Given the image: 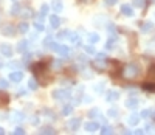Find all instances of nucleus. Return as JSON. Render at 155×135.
Wrapping results in <instances>:
<instances>
[{
  "instance_id": "obj_1",
  "label": "nucleus",
  "mask_w": 155,
  "mask_h": 135,
  "mask_svg": "<svg viewBox=\"0 0 155 135\" xmlns=\"http://www.w3.org/2000/svg\"><path fill=\"white\" fill-rule=\"evenodd\" d=\"M47 64L45 62H37L33 65V72H34V75L37 76L39 79V82L42 84V85H47L51 81V78H48V75H47Z\"/></svg>"
},
{
  "instance_id": "obj_2",
  "label": "nucleus",
  "mask_w": 155,
  "mask_h": 135,
  "mask_svg": "<svg viewBox=\"0 0 155 135\" xmlns=\"http://www.w3.org/2000/svg\"><path fill=\"white\" fill-rule=\"evenodd\" d=\"M138 73H140V69L135 65V64H127L124 69H121V76L127 81H132V79H137L138 78Z\"/></svg>"
},
{
  "instance_id": "obj_3",
  "label": "nucleus",
  "mask_w": 155,
  "mask_h": 135,
  "mask_svg": "<svg viewBox=\"0 0 155 135\" xmlns=\"http://www.w3.org/2000/svg\"><path fill=\"white\" fill-rule=\"evenodd\" d=\"M92 65H93V69H95L96 72L103 73V72H106V70L110 67V61H106V59H98V58H96V61H95V62H93Z\"/></svg>"
},
{
  "instance_id": "obj_4",
  "label": "nucleus",
  "mask_w": 155,
  "mask_h": 135,
  "mask_svg": "<svg viewBox=\"0 0 155 135\" xmlns=\"http://www.w3.org/2000/svg\"><path fill=\"white\" fill-rule=\"evenodd\" d=\"M53 96H55L57 101H65V99L70 98V90H67V89L55 90V92H53Z\"/></svg>"
},
{
  "instance_id": "obj_5",
  "label": "nucleus",
  "mask_w": 155,
  "mask_h": 135,
  "mask_svg": "<svg viewBox=\"0 0 155 135\" xmlns=\"http://www.w3.org/2000/svg\"><path fill=\"white\" fill-rule=\"evenodd\" d=\"M0 31H2L5 36H14L16 34V28H14V25H11V23H5L2 28H0Z\"/></svg>"
},
{
  "instance_id": "obj_6",
  "label": "nucleus",
  "mask_w": 155,
  "mask_h": 135,
  "mask_svg": "<svg viewBox=\"0 0 155 135\" xmlns=\"http://www.w3.org/2000/svg\"><path fill=\"white\" fill-rule=\"evenodd\" d=\"M9 79L12 81V82H20V81L23 79V73L20 72V70L11 72V73H9Z\"/></svg>"
},
{
  "instance_id": "obj_7",
  "label": "nucleus",
  "mask_w": 155,
  "mask_h": 135,
  "mask_svg": "<svg viewBox=\"0 0 155 135\" xmlns=\"http://www.w3.org/2000/svg\"><path fill=\"white\" fill-rule=\"evenodd\" d=\"M56 51H57L62 58H68V56H70V48H68L67 45H59V44H57Z\"/></svg>"
},
{
  "instance_id": "obj_8",
  "label": "nucleus",
  "mask_w": 155,
  "mask_h": 135,
  "mask_svg": "<svg viewBox=\"0 0 155 135\" xmlns=\"http://www.w3.org/2000/svg\"><path fill=\"white\" fill-rule=\"evenodd\" d=\"M0 51H2V55L3 56H12V47L9 44H2L0 45Z\"/></svg>"
},
{
  "instance_id": "obj_9",
  "label": "nucleus",
  "mask_w": 155,
  "mask_h": 135,
  "mask_svg": "<svg viewBox=\"0 0 155 135\" xmlns=\"http://www.w3.org/2000/svg\"><path fill=\"white\" fill-rule=\"evenodd\" d=\"M118 72H121V65L118 61H110V75H118Z\"/></svg>"
},
{
  "instance_id": "obj_10",
  "label": "nucleus",
  "mask_w": 155,
  "mask_h": 135,
  "mask_svg": "<svg viewBox=\"0 0 155 135\" xmlns=\"http://www.w3.org/2000/svg\"><path fill=\"white\" fill-rule=\"evenodd\" d=\"M85 131H89V132H95L99 129V123H96V121H89V123H85Z\"/></svg>"
},
{
  "instance_id": "obj_11",
  "label": "nucleus",
  "mask_w": 155,
  "mask_h": 135,
  "mask_svg": "<svg viewBox=\"0 0 155 135\" xmlns=\"http://www.w3.org/2000/svg\"><path fill=\"white\" fill-rule=\"evenodd\" d=\"M20 16L25 17V19H28V17H33V16H34V11H33L30 6H26V8H22V9H20Z\"/></svg>"
},
{
  "instance_id": "obj_12",
  "label": "nucleus",
  "mask_w": 155,
  "mask_h": 135,
  "mask_svg": "<svg viewBox=\"0 0 155 135\" xmlns=\"http://www.w3.org/2000/svg\"><path fill=\"white\" fill-rule=\"evenodd\" d=\"M79 124H81V120L79 118H73V120L68 121V129L70 131H76L79 127Z\"/></svg>"
},
{
  "instance_id": "obj_13",
  "label": "nucleus",
  "mask_w": 155,
  "mask_h": 135,
  "mask_svg": "<svg viewBox=\"0 0 155 135\" xmlns=\"http://www.w3.org/2000/svg\"><path fill=\"white\" fill-rule=\"evenodd\" d=\"M50 25H51V28H59V25H60V19L57 16H50Z\"/></svg>"
},
{
  "instance_id": "obj_14",
  "label": "nucleus",
  "mask_w": 155,
  "mask_h": 135,
  "mask_svg": "<svg viewBox=\"0 0 155 135\" xmlns=\"http://www.w3.org/2000/svg\"><path fill=\"white\" fill-rule=\"evenodd\" d=\"M121 12H123L124 16H133V9L130 5H123L121 6Z\"/></svg>"
},
{
  "instance_id": "obj_15",
  "label": "nucleus",
  "mask_w": 155,
  "mask_h": 135,
  "mask_svg": "<svg viewBox=\"0 0 155 135\" xmlns=\"http://www.w3.org/2000/svg\"><path fill=\"white\" fill-rule=\"evenodd\" d=\"M87 40H89V44H96L99 40V34H96V33H89V34H87Z\"/></svg>"
},
{
  "instance_id": "obj_16",
  "label": "nucleus",
  "mask_w": 155,
  "mask_h": 135,
  "mask_svg": "<svg viewBox=\"0 0 155 135\" xmlns=\"http://www.w3.org/2000/svg\"><path fill=\"white\" fill-rule=\"evenodd\" d=\"M141 87H143V90H146V92L155 93V82H154V81H152V82H144Z\"/></svg>"
},
{
  "instance_id": "obj_17",
  "label": "nucleus",
  "mask_w": 155,
  "mask_h": 135,
  "mask_svg": "<svg viewBox=\"0 0 155 135\" xmlns=\"http://www.w3.org/2000/svg\"><path fill=\"white\" fill-rule=\"evenodd\" d=\"M138 106V99L137 98H129L126 101V107H129V109H135Z\"/></svg>"
},
{
  "instance_id": "obj_18",
  "label": "nucleus",
  "mask_w": 155,
  "mask_h": 135,
  "mask_svg": "<svg viewBox=\"0 0 155 135\" xmlns=\"http://www.w3.org/2000/svg\"><path fill=\"white\" fill-rule=\"evenodd\" d=\"M26 48H28V42H26V40H20V42L17 44V51L25 53V51H26Z\"/></svg>"
},
{
  "instance_id": "obj_19",
  "label": "nucleus",
  "mask_w": 155,
  "mask_h": 135,
  "mask_svg": "<svg viewBox=\"0 0 155 135\" xmlns=\"http://www.w3.org/2000/svg\"><path fill=\"white\" fill-rule=\"evenodd\" d=\"M140 118H141V115L133 113V115H130V118H129V124H130V126H137V124L140 123Z\"/></svg>"
},
{
  "instance_id": "obj_20",
  "label": "nucleus",
  "mask_w": 155,
  "mask_h": 135,
  "mask_svg": "<svg viewBox=\"0 0 155 135\" xmlns=\"http://www.w3.org/2000/svg\"><path fill=\"white\" fill-rule=\"evenodd\" d=\"M147 78H149V81H154L155 82V64H152L149 67V70H147Z\"/></svg>"
},
{
  "instance_id": "obj_21",
  "label": "nucleus",
  "mask_w": 155,
  "mask_h": 135,
  "mask_svg": "<svg viewBox=\"0 0 155 135\" xmlns=\"http://www.w3.org/2000/svg\"><path fill=\"white\" fill-rule=\"evenodd\" d=\"M106 98H107V101H110V103H112V101H116L119 98V93L118 92H109Z\"/></svg>"
},
{
  "instance_id": "obj_22",
  "label": "nucleus",
  "mask_w": 155,
  "mask_h": 135,
  "mask_svg": "<svg viewBox=\"0 0 155 135\" xmlns=\"http://www.w3.org/2000/svg\"><path fill=\"white\" fill-rule=\"evenodd\" d=\"M19 33H22V34H25V33H28V30H30V25L28 23H26V22H22V23H20L19 25Z\"/></svg>"
},
{
  "instance_id": "obj_23",
  "label": "nucleus",
  "mask_w": 155,
  "mask_h": 135,
  "mask_svg": "<svg viewBox=\"0 0 155 135\" xmlns=\"http://www.w3.org/2000/svg\"><path fill=\"white\" fill-rule=\"evenodd\" d=\"M0 103L2 104H8L9 103V95L6 92H0Z\"/></svg>"
},
{
  "instance_id": "obj_24",
  "label": "nucleus",
  "mask_w": 155,
  "mask_h": 135,
  "mask_svg": "<svg viewBox=\"0 0 155 135\" xmlns=\"http://www.w3.org/2000/svg\"><path fill=\"white\" fill-rule=\"evenodd\" d=\"M68 39L71 40L75 45H79L81 44V39H79V36L76 34V33H70V36H68Z\"/></svg>"
},
{
  "instance_id": "obj_25",
  "label": "nucleus",
  "mask_w": 155,
  "mask_h": 135,
  "mask_svg": "<svg viewBox=\"0 0 155 135\" xmlns=\"http://www.w3.org/2000/svg\"><path fill=\"white\" fill-rule=\"evenodd\" d=\"M20 9H22V8H20V5L14 3V5H12V8H11V14L12 16H20Z\"/></svg>"
},
{
  "instance_id": "obj_26",
  "label": "nucleus",
  "mask_w": 155,
  "mask_h": 135,
  "mask_svg": "<svg viewBox=\"0 0 155 135\" xmlns=\"http://www.w3.org/2000/svg\"><path fill=\"white\" fill-rule=\"evenodd\" d=\"M152 30V23L151 22H141V31L143 33H147Z\"/></svg>"
},
{
  "instance_id": "obj_27",
  "label": "nucleus",
  "mask_w": 155,
  "mask_h": 135,
  "mask_svg": "<svg viewBox=\"0 0 155 135\" xmlns=\"http://www.w3.org/2000/svg\"><path fill=\"white\" fill-rule=\"evenodd\" d=\"M68 36H70V31H67V30L59 31V33H57V39H67Z\"/></svg>"
},
{
  "instance_id": "obj_28",
  "label": "nucleus",
  "mask_w": 155,
  "mask_h": 135,
  "mask_svg": "<svg viewBox=\"0 0 155 135\" xmlns=\"http://www.w3.org/2000/svg\"><path fill=\"white\" fill-rule=\"evenodd\" d=\"M73 112V106H64V109H62V115H70V113Z\"/></svg>"
},
{
  "instance_id": "obj_29",
  "label": "nucleus",
  "mask_w": 155,
  "mask_h": 135,
  "mask_svg": "<svg viewBox=\"0 0 155 135\" xmlns=\"http://www.w3.org/2000/svg\"><path fill=\"white\" fill-rule=\"evenodd\" d=\"M28 87H30L31 90H36L37 89V81L36 79H30L28 81Z\"/></svg>"
},
{
  "instance_id": "obj_30",
  "label": "nucleus",
  "mask_w": 155,
  "mask_h": 135,
  "mask_svg": "<svg viewBox=\"0 0 155 135\" xmlns=\"http://www.w3.org/2000/svg\"><path fill=\"white\" fill-rule=\"evenodd\" d=\"M53 44V37L51 36H48V37H45V40H44V45H45V48H50V45Z\"/></svg>"
},
{
  "instance_id": "obj_31",
  "label": "nucleus",
  "mask_w": 155,
  "mask_h": 135,
  "mask_svg": "<svg viewBox=\"0 0 155 135\" xmlns=\"http://www.w3.org/2000/svg\"><path fill=\"white\" fill-rule=\"evenodd\" d=\"M112 132H113V129H112V127H109V126L101 127V134H104V135H107V134H112Z\"/></svg>"
},
{
  "instance_id": "obj_32",
  "label": "nucleus",
  "mask_w": 155,
  "mask_h": 135,
  "mask_svg": "<svg viewBox=\"0 0 155 135\" xmlns=\"http://www.w3.org/2000/svg\"><path fill=\"white\" fill-rule=\"evenodd\" d=\"M133 5H135L137 8H143L146 5V0H133Z\"/></svg>"
},
{
  "instance_id": "obj_33",
  "label": "nucleus",
  "mask_w": 155,
  "mask_h": 135,
  "mask_svg": "<svg viewBox=\"0 0 155 135\" xmlns=\"http://www.w3.org/2000/svg\"><path fill=\"white\" fill-rule=\"evenodd\" d=\"M12 120H16V121H22L23 120V115L20 112H14L12 113Z\"/></svg>"
},
{
  "instance_id": "obj_34",
  "label": "nucleus",
  "mask_w": 155,
  "mask_h": 135,
  "mask_svg": "<svg viewBox=\"0 0 155 135\" xmlns=\"http://www.w3.org/2000/svg\"><path fill=\"white\" fill-rule=\"evenodd\" d=\"M84 51L87 53V55H93V53H95V48H93L92 45H85L84 47Z\"/></svg>"
},
{
  "instance_id": "obj_35",
  "label": "nucleus",
  "mask_w": 155,
  "mask_h": 135,
  "mask_svg": "<svg viewBox=\"0 0 155 135\" xmlns=\"http://www.w3.org/2000/svg\"><path fill=\"white\" fill-rule=\"evenodd\" d=\"M141 117H143V118H149V117H152V110L144 109L143 112H141Z\"/></svg>"
},
{
  "instance_id": "obj_36",
  "label": "nucleus",
  "mask_w": 155,
  "mask_h": 135,
  "mask_svg": "<svg viewBox=\"0 0 155 135\" xmlns=\"http://www.w3.org/2000/svg\"><path fill=\"white\" fill-rule=\"evenodd\" d=\"M99 113H101V112H99L98 109H92V110L89 112V117H92V118H95V117H99Z\"/></svg>"
},
{
  "instance_id": "obj_37",
  "label": "nucleus",
  "mask_w": 155,
  "mask_h": 135,
  "mask_svg": "<svg viewBox=\"0 0 155 135\" xmlns=\"http://www.w3.org/2000/svg\"><path fill=\"white\" fill-rule=\"evenodd\" d=\"M40 132L42 134H55V129H53V127H42Z\"/></svg>"
},
{
  "instance_id": "obj_38",
  "label": "nucleus",
  "mask_w": 155,
  "mask_h": 135,
  "mask_svg": "<svg viewBox=\"0 0 155 135\" xmlns=\"http://www.w3.org/2000/svg\"><path fill=\"white\" fill-rule=\"evenodd\" d=\"M53 8L56 11H62V3L60 2H53Z\"/></svg>"
},
{
  "instance_id": "obj_39",
  "label": "nucleus",
  "mask_w": 155,
  "mask_h": 135,
  "mask_svg": "<svg viewBox=\"0 0 155 135\" xmlns=\"http://www.w3.org/2000/svg\"><path fill=\"white\" fill-rule=\"evenodd\" d=\"M34 28H36L37 31H44V30H45V26L42 25V22H36V23H34Z\"/></svg>"
},
{
  "instance_id": "obj_40",
  "label": "nucleus",
  "mask_w": 155,
  "mask_h": 135,
  "mask_svg": "<svg viewBox=\"0 0 155 135\" xmlns=\"http://www.w3.org/2000/svg\"><path fill=\"white\" fill-rule=\"evenodd\" d=\"M109 117L116 118V117H118V110H116V109H110V110H109Z\"/></svg>"
},
{
  "instance_id": "obj_41",
  "label": "nucleus",
  "mask_w": 155,
  "mask_h": 135,
  "mask_svg": "<svg viewBox=\"0 0 155 135\" xmlns=\"http://www.w3.org/2000/svg\"><path fill=\"white\" fill-rule=\"evenodd\" d=\"M14 134H16V135H23V134H25V129H23V127H16Z\"/></svg>"
},
{
  "instance_id": "obj_42",
  "label": "nucleus",
  "mask_w": 155,
  "mask_h": 135,
  "mask_svg": "<svg viewBox=\"0 0 155 135\" xmlns=\"http://www.w3.org/2000/svg\"><path fill=\"white\" fill-rule=\"evenodd\" d=\"M8 87V81L6 79H0V89H6Z\"/></svg>"
},
{
  "instance_id": "obj_43",
  "label": "nucleus",
  "mask_w": 155,
  "mask_h": 135,
  "mask_svg": "<svg viewBox=\"0 0 155 135\" xmlns=\"http://www.w3.org/2000/svg\"><path fill=\"white\" fill-rule=\"evenodd\" d=\"M107 30H109V33H110V34H115V33H116V30H115V25H109V28H107Z\"/></svg>"
},
{
  "instance_id": "obj_44",
  "label": "nucleus",
  "mask_w": 155,
  "mask_h": 135,
  "mask_svg": "<svg viewBox=\"0 0 155 135\" xmlns=\"http://www.w3.org/2000/svg\"><path fill=\"white\" fill-rule=\"evenodd\" d=\"M103 87H104V84H99V85H96V89H95V90L101 93V92H103Z\"/></svg>"
},
{
  "instance_id": "obj_45",
  "label": "nucleus",
  "mask_w": 155,
  "mask_h": 135,
  "mask_svg": "<svg viewBox=\"0 0 155 135\" xmlns=\"http://www.w3.org/2000/svg\"><path fill=\"white\" fill-rule=\"evenodd\" d=\"M115 3H116V0H106V5H109V6L110 5H115Z\"/></svg>"
},
{
  "instance_id": "obj_46",
  "label": "nucleus",
  "mask_w": 155,
  "mask_h": 135,
  "mask_svg": "<svg viewBox=\"0 0 155 135\" xmlns=\"http://www.w3.org/2000/svg\"><path fill=\"white\" fill-rule=\"evenodd\" d=\"M96 58H98V59H106V55H104V53H98Z\"/></svg>"
},
{
  "instance_id": "obj_47",
  "label": "nucleus",
  "mask_w": 155,
  "mask_h": 135,
  "mask_svg": "<svg viewBox=\"0 0 155 135\" xmlns=\"http://www.w3.org/2000/svg\"><path fill=\"white\" fill-rule=\"evenodd\" d=\"M9 65H11V67H19V65H20V64H19V62H11V64H9Z\"/></svg>"
},
{
  "instance_id": "obj_48",
  "label": "nucleus",
  "mask_w": 155,
  "mask_h": 135,
  "mask_svg": "<svg viewBox=\"0 0 155 135\" xmlns=\"http://www.w3.org/2000/svg\"><path fill=\"white\" fill-rule=\"evenodd\" d=\"M84 101H85V103H90L92 98H90V96H85V98H84Z\"/></svg>"
},
{
  "instance_id": "obj_49",
  "label": "nucleus",
  "mask_w": 155,
  "mask_h": 135,
  "mask_svg": "<svg viewBox=\"0 0 155 135\" xmlns=\"http://www.w3.org/2000/svg\"><path fill=\"white\" fill-rule=\"evenodd\" d=\"M3 134H5V131L2 129V127H0V135H3Z\"/></svg>"
},
{
  "instance_id": "obj_50",
  "label": "nucleus",
  "mask_w": 155,
  "mask_h": 135,
  "mask_svg": "<svg viewBox=\"0 0 155 135\" xmlns=\"http://www.w3.org/2000/svg\"><path fill=\"white\" fill-rule=\"evenodd\" d=\"M152 118L155 120V110H152Z\"/></svg>"
},
{
  "instance_id": "obj_51",
  "label": "nucleus",
  "mask_w": 155,
  "mask_h": 135,
  "mask_svg": "<svg viewBox=\"0 0 155 135\" xmlns=\"http://www.w3.org/2000/svg\"><path fill=\"white\" fill-rule=\"evenodd\" d=\"M0 67H2V62H0Z\"/></svg>"
}]
</instances>
